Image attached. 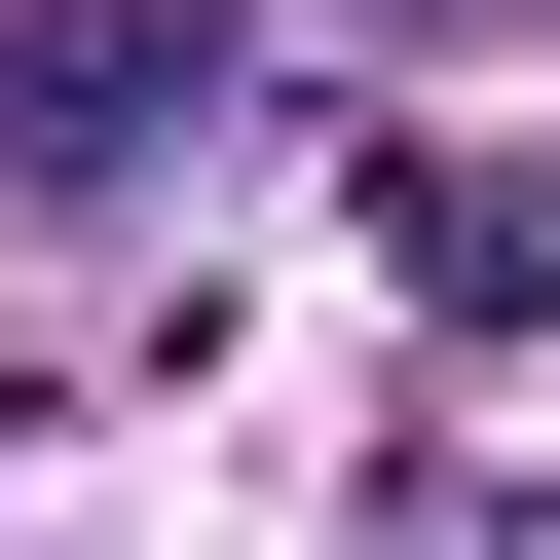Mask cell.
<instances>
[{
	"instance_id": "cell-1",
	"label": "cell",
	"mask_w": 560,
	"mask_h": 560,
	"mask_svg": "<svg viewBox=\"0 0 560 560\" xmlns=\"http://www.w3.org/2000/svg\"><path fill=\"white\" fill-rule=\"evenodd\" d=\"M187 75H224V0H0V150H38V187L187 150Z\"/></svg>"
}]
</instances>
